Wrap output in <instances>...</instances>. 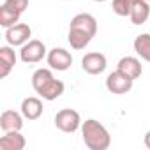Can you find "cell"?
Returning <instances> with one entry per match:
<instances>
[{
	"label": "cell",
	"instance_id": "1",
	"mask_svg": "<svg viewBox=\"0 0 150 150\" xmlns=\"http://www.w3.org/2000/svg\"><path fill=\"white\" fill-rule=\"evenodd\" d=\"M96 34H97V20L88 13H80L69 23L67 41L72 50L80 51L90 44V41L96 37Z\"/></svg>",
	"mask_w": 150,
	"mask_h": 150
},
{
	"label": "cell",
	"instance_id": "2",
	"mask_svg": "<svg viewBox=\"0 0 150 150\" xmlns=\"http://www.w3.org/2000/svg\"><path fill=\"white\" fill-rule=\"evenodd\" d=\"M32 88L44 101H55L64 94L65 85L62 80L53 76L51 69H37L32 74Z\"/></svg>",
	"mask_w": 150,
	"mask_h": 150
},
{
	"label": "cell",
	"instance_id": "3",
	"mask_svg": "<svg viewBox=\"0 0 150 150\" xmlns=\"http://www.w3.org/2000/svg\"><path fill=\"white\" fill-rule=\"evenodd\" d=\"M81 138L90 150H106L111 145L110 131L96 118H88L81 124Z\"/></svg>",
	"mask_w": 150,
	"mask_h": 150
},
{
	"label": "cell",
	"instance_id": "4",
	"mask_svg": "<svg viewBox=\"0 0 150 150\" xmlns=\"http://www.w3.org/2000/svg\"><path fill=\"white\" fill-rule=\"evenodd\" d=\"M55 127L62 132H67V134H72L76 132L78 129H81V117L76 110L72 108H64L60 111H57L55 115Z\"/></svg>",
	"mask_w": 150,
	"mask_h": 150
},
{
	"label": "cell",
	"instance_id": "5",
	"mask_svg": "<svg viewBox=\"0 0 150 150\" xmlns=\"http://www.w3.org/2000/svg\"><path fill=\"white\" fill-rule=\"evenodd\" d=\"M46 55H48V50H46L44 42L39 41V39H30V41L25 42V44L21 46V50H20V58H21V62H25V64H37V62H41Z\"/></svg>",
	"mask_w": 150,
	"mask_h": 150
},
{
	"label": "cell",
	"instance_id": "6",
	"mask_svg": "<svg viewBox=\"0 0 150 150\" xmlns=\"http://www.w3.org/2000/svg\"><path fill=\"white\" fill-rule=\"evenodd\" d=\"M132 85H134V80L125 76V74L120 72L118 69L110 72L108 78H106V88H108L110 94H115V96H124V94L131 92Z\"/></svg>",
	"mask_w": 150,
	"mask_h": 150
},
{
	"label": "cell",
	"instance_id": "7",
	"mask_svg": "<svg viewBox=\"0 0 150 150\" xmlns=\"http://www.w3.org/2000/svg\"><path fill=\"white\" fill-rule=\"evenodd\" d=\"M30 37H32V28L27 23H16V25L6 28V41L13 48L23 46L25 42L30 41Z\"/></svg>",
	"mask_w": 150,
	"mask_h": 150
},
{
	"label": "cell",
	"instance_id": "8",
	"mask_svg": "<svg viewBox=\"0 0 150 150\" xmlns=\"http://www.w3.org/2000/svg\"><path fill=\"white\" fill-rule=\"evenodd\" d=\"M46 60H48L50 69L60 71V72L67 71L72 65V55L67 50H64V48H53V50H50L48 55H46Z\"/></svg>",
	"mask_w": 150,
	"mask_h": 150
},
{
	"label": "cell",
	"instance_id": "9",
	"mask_svg": "<svg viewBox=\"0 0 150 150\" xmlns=\"http://www.w3.org/2000/svg\"><path fill=\"white\" fill-rule=\"evenodd\" d=\"M106 65H108V60H106V55L99 53V51H90L87 53L83 58H81V69L87 72V74H101L106 71Z\"/></svg>",
	"mask_w": 150,
	"mask_h": 150
},
{
	"label": "cell",
	"instance_id": "10",
	"mask_svg": "<svg viewBox=\"0 0 150 150\" xmlns=\"http://www.w3.org/2000/svg\"><path fill=\"white\" fill-rule=\"evenodd\" d=\"M117 69L120 72H124L125 76H129L131 80H138L141 76V72H143V65L141 62L136 58V57H122L117 64Z\"/></svg>",
	"mask_w": 150,
	"mask_h": 150
},
{
	"label": "cell",
	"instance_id": "11",
	"mask_svg": "<svg viewBox=\"0 0 150 150\" xmlns=\"http://www.w3.org/2000/svg\"><path fill=\"white\" fill-rule=\"evenodd\" d=\"M23 113L14 111V110H6L2 115H0V129L4 132L9 131H21L23 127Z\"/></svg>",
	"mask_w": 150,
	"mask_h": 150
},
{
	"label": "cell",
	"instance_id": "12",
	"mask_svg": "<svg viewBox=\"0 0 150 150\" xmlns=\"http://www.w3.org/2000/svg\"><path fill=\"white\" fill-rule=\"evenodd\" d=\"M20 111L23 113V117L27 118V120H37L41 115H42V111H44V108H42V101L39 99V97H25L23 101H21V106H20Z\"/></svg>",
	"mask_w": 150,
	"mask_h": 150
},
{
	"label": "cell",
	"instance_id": "13",
	"mask_svg": "<svg viewBox=\"0 0 150 150\" xmlns=\"http://www.w3.org/2000/svg\"><path fill=\"white\" fill-rule=\"evenodd\" d=\"M25 145L27 139L20 131L4 132V136L0 138V150H23Z\"/></svg>",
	"mask_w": 150,
	"mask_h": 150
},
{
	"label": "cell",
	"instance_id": "14",
	"mask_svg": "<svg viewBox=\"0 0 150 150\" xmlns=\"http://www.w3.org/2000/svg\"><path fill=\"white\" fill-rule=\"evenodd\" d=\"M16 65V53L11 44L0 48V78H7Z\"/></svg>",
	"mask_w": 150,
	"mask_h": 150
},
{
	"label": "cell",
	"instance_id": "15",
	"mask_svg": "<svg viewBox=\"0 0 150 150\" xmlns=\"http://www.w3.org/2000/svg\"><path fill=\"white\" fill-rule=\"evenodd\" d=\"M131 23L132 25H143L146 20H150V6L148 0H134V4L131 7Z\"/></svg>",
	"mask_w": 150,
	"mask_h": 150
},
{
	"label": "cell",
	"instance_id": "16",
	"mask_svg": "<svg viewBox=\"0 0 150 150\" xmlns=\"http://www.w3.org/2000/svg\"><path fill=\"white\" fill-rule=\"evenodd\" d=\"M132 46H134L136 55L141 60H145V62L150 64V34H139V35H136Z\"/></svg>",
	"mask_w": 150,
	"mask_h": 150
},
{
	"label": "cell",
	"instance_id": "17",
	"mask_svg": "<svg viewBox=\"0 0 150 150\" xmlns=\"http://www.w3.org/2000/svg\"><path fill=\"white\" fill-rule=\"evenodd\" d=\"M20 16H21L20 11L13 9V7H9L6 4H2V7H0V25L4 28H9V27L20 23Z\"/></svg>",
	"mask_w": 150,
	"mask_h": 150
},
{
	"label": "cell",
	"instance_id": "18",
	"mask_svg": "<svg viewBox=\"0 0 150 150\" xmlns=\"http://www.w3.org/2000/svg\"><path fill=\"white\" fill-rule=\"evenodd\" d=\"M132 4L134 2H129V0H113V13L117 16H129Z\"/></svg>",
	"mask_w": 150,
	"mask_h": 150
},
{
	"label": "cell",
	"instance_id": "19",
	"mask_svg": "<svg viewBox=\"0 0 150 150\" xmlns=\"http://www.w3.org/2000/svg\"><path fill=\"white\" fill-rule=\"evenodd\" d=\"M4 4L9 6V7H13V9H16V11H20L23 14L25 9L28 7V0H4Z\"/></svg>",
	"mask_w": 150,
	"mask_h": 150
},
{
	"label": "cell",
	"instance_id": "20",
	"mask_svg": "<svg viewBox=\"0 0 150 150\" xmlns=\"http://www.w3.org/2000/svg\"><path fill=\"white\" fill-rule=\"evenodd\" d=\"M143 143H145V146L150 150V131H146V134H145V138H143Z\"/></svg>",
	"mask_w": 150,
	"mask_h": 150
},
{
	"label": "cell",
	"instance_id": "21",
	"mask_svg": "<svg viewBox=\"0 0 150 150\" xmlns=\"http://www.w3.org/2000/svg\"><path fill=\"white\" fill-rule=\"evenodd\" d=\"M94 2H106V0H94Z\"/></svg>",
	"mask_w": 150,
	"mask_h": 150
},
{
	"label": "cell",
	"instance_id": "22",
	"mask_svg": "<svg viewBox=\"0 0 150 150\" xmlns=\"http://www.w3.org/2000/svg\"><path fill=\"white\" fill-rule=\"evenodd\" d=\"M129 2H134V0H129Z\"/></svg>",
	"mask_w": 150,
	"mask_h": 150
},
{
	"label": "cell",
	"instance_id": "23",
	"mask_svg": "<svg viewBox=\"0 0 150 150\" xmlns=\"http://www.w3.org/2000/svg\"><path fill=\"white\" fill-rule=\"evenodd\" d=\"M148 2H150V0H148Z\"/></svg>",
	"mask_w": 150,
	"mask_h": 150
}]
</instances>
